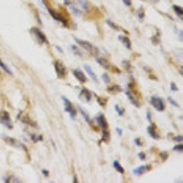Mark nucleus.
Here are the masks:
<instances>
[{
    "label": "nucleus",
    "mask_w": 183,
    "mask_h": 183,
    "mask_svg": "<svg viewBox=\"0 0 183 183\" xmlns=\"http://www.w3.org/2000/svg\"><path fill=\"white\" fill-rule=\"evenodd\" d=\"M74 39H75L76 43H77L79 46H81V47L84 49L85 51H87L88 53H90V54H92V55H94V56H97L99 50H98L97 48L94 47L92 43H90L89 41H86V40H83V39H80V38H75Z\"/></svg>",
    "instance_id": "nucleus-1"
},
{
    "label": "nucleus",
    "mask_w": 183,
    "mask_h": 183,
    "mask_svg": "<svg viewBox=\"0 0 183 183\" xmlns=\"http://www.w3.org/2000/svg\"><path fill=\"white\" fill-rule=\"evenodd\" d=\"M42 1H43L44 5L46 6V8H47L48 11H49V13L50 14V16H51L55 20L61 22L64 27H69V26H68V18H66L63 15H61V13H59L57 10H54L53 8H51L49 5H48V3H47L46 0H42Z\"/></svg>",
    "instance_id": "nucleus-2"
},
{
    "label": "nucleus",
    "mask_w": 183,
    "mask_h": 183,
    "mask_svg": "<svg viewBox=\"0 0 183 183\" xmlns=\"http://www.w3.org/2000/svg\"><path fill=\"white\" fill-rule=\"evenodd\" d=\"M54 69L55 72L57 73V76L60 79H64L66 78L67 74H68V70L66 68V66L60 61H54Z\"/></svg>",
    "instance_id": "nucleus-3"
},
{
    "label": "nucleus",
    "mask_w": 183,
    "mask_h": 183,
    "mask_svg": "<svg viewBox=\"0 0 183 183\" xmlns=\"http://www.w3.org/2000/svg\"><path fill=\"white\" fill-rule=\"evenodd\" d=\"M150 104L159 112H163L165 110V103L164 100L159 96H152L149 100Z\"/></svg>",
    "instance_id": "nucleus-4"
},
{
    "label": "nucleus",
    "mask_w": 183,
    "mask_h": 183,
    "mask_svg": "<svg viewBox=\"0 0 183 183\" xmlns=\"http://www.w3.org/2000/svg\"><path fill=\"white\" fill-rule=\"evenodd\" d=\"M0 124L5 125L8 129H12L13 125L12 123H11L10 114H8V112L4 111V110L0 112Z\"/></svg>",
    "instance_id": "nucleus-5"
},
{
    "label": "nucleus",
    "mask_w": 183,
    "mask_h": 183,
    "mask_svg": "<svg viewBox=\"0 0 183 183\" xmlns=\"http://www.w3.org/2000/svg\"><path fill=\"white\" fill-rule=\"evenodd\" d=\"M61 99H62V101L64 103V110H65V112H67L70 114V116L73 119H74V117L77 114V110L74 108V106L73 105L72 102H70V100H68L67 98L64 97V96H62Z\"/></svg>",
    "instance_id": "nucleus-6"
},
{
    "label": "nucleus",
    "mask_w": 183,
    "mask_h": 183,
    "mask_svg": "<svg viewBox=\"0 0 183 183\" xmlns=\"http://www.w3.org/2000/svg\"><path fill=\"white\" fill-rule=\"evenodd\" d=\"M31 33L35 36L36 39L38 40V42L39 44H43V43H48V39H47V37L46 35L40 30L38 29V28H32L30 29Z\"/></svg>",
    "instance_id": "nucleus-7"
},
{
    "label": "nucleus",
    "mask_w": 183,
    "mask_h": 183,
    "mask_svg": "<svg viewBox=\"0 0 183 183\" xmlns=\"http://www.w3.org/2000/svg\"><path fill=\"white\" fill-rule=\"evenodd\" d=\"M79 98L85 103H89L92 100V92L86 88H83L79 94Z\"/></svg>",
    "instance_id": "nucleus-8"
},
{
    "label": "nucleus",
    "mask_w": 183,
    "mask_h": 183,
    "mask_svg": "<svg viewBox=\"0 0 183 183\" xmlns=\"http://www.w3.org/2000/svg\"><path fill=\"white\" fill-rule=\"evenodd\" d=\"M73 74L74 75V77L79 81L80 84H84L87 82V78H86L85 74L83 73L81 70H79V69L73 70Z\"/></svg>",
    "instance_id": "nucleus-9"
},
{
    "label": "nucleus",
    "mask_w": 183,
    "mask_h": 183,
    "mask_svg": "<svg viewBox=\"0 0 183 183\" xmlns=\"http://www.w3.org/2000/svg\"><path fill=\"white\" fill-rule=\"evenodd\" d=\"M96 121H97L99 126L102 128V130H106L108 128V124L107 121L104 117V115L103 114H99L96 117Z\"/></svg>",
    "instance_id": "nucleus-10"
},
{
    "label": "nucleus",
    "mask_w": 183,
    "mask_h": 183,
    "mask_svg": "<svg viewBox=\"0 0 183 183\" xmlns=\"http://www.w3.org/2000/svg\"><path fill=\"white\" fill-rule=\"evenodd\" d=\"M147 132H148V134L150 135V136L155 140H158L160 138V135L157 132V125L155 124H152L147 127Z\"/></svg>",
    "instance_id": "nucleus-11"
},
{
    "label": "nucleus",
    "mask_w": 183,
    "mask_h": 183,
    "mask_svg": "<svg viewBox=\"0 0 183 183\" xmlns=\"http://www.w3.org/2000/svg\"><path fill=\"white\" fill-rule=\"evenodd\" d=\"M150 170H151V166L150 165H142V166L135 169L133 172H134L135 175H136V176H141V175H143L144 173H146V172Z\"/></svg>",
    "instance_id": "nucleus-12"
},
{
    "label": "nucleus",
    "mask_w": 183,
    "mask_h": 183,
    "mask_svg": "<svg viewBox=\"0 0 183 183\" xmlns=\"http://www.w3.org/2000/svg\"><path fill=\"white\" fill-rule=\"evenodd\" d=\"M118 39L122 42L124 44V46L127 49H132V43H131V40L128 37L126 36H122V35H119L118 36Z\"/></svg>",
    "instance_id": "nucleus-13"
},
{
    "label": "nucleus",
    "mask_w": 183,
    "mask_h": 183,
    "mask_svg": "<svg viewBox=\"0 0 183 183\" xmlns=\"http://www.w3.org/2000/svg\"><path fill=\"white\" fill-rule=\"evenodd\" d=\"M107 92L111 94H116L120 92H122V88L118 84H112L107 87Z\"/></svg>",
    "instance_id": "nucleus-14"
},
{
    "label": "nucleus",
    "mask_w": 183,
    "mask_h": 183,
    "mask_svg": "<svg viewBox=\"0 0 183 183\" xmlns=\"http://www.w3.org/2000/svg\"><path fill=\"white\" fill-rule=\"evenodd\" d=\"M19 119L22 121L25 124H28V125H31V126H36L37 124L33 120H31L30 118H29V116L27 114H22V116H19Z\"/></svg>",
    "instance_id": "nucleus-15"
},
{
    "label": "nucleus",
    "mask_w": 183,
    "mask_h": 183,
    "mask_svg": "<svg viewBox=\"0 0 183 183\" xmlns=\"http://www.w3.org/2000/svg\"><path fill=\"white\" fill-rule=\"evenodd\" d=\"M125 94L127 95V97H128L129 101L131 102V104H134L135 106V107H137V108H139V107H140V104L138 103V100L135 97L134 95H133V94H132L129 91H126V92H125Z\"/></svg>",
    "instance_id": "nucleus-16"
},
{
    "label": "nucleus",
    "mask_w": 183,
    "mask_h": 183,
    "mask_svg": "<svg viewBox=\"0 0 183 183\" xmlns=\"http://www.w3.org/2000/svg\"><path fill=\"white\" fill-rule=\"evenodd\" d=\"M84 70L86 71V73L89 74V76H90L94 82H97V76H96V74L94 73V72L92 70V68H91L88 64H84Z\"/></svg>",
    "instance_id": "nucleus-17"
},
{
    "label": "nucleus",
    "mask_w": 183,
    "mask_h": 183,
    "mask_svg": "<svg viewBox=\"0 0 183 183\" xmlns=\"http://www.w3.org/2000/svg\"><path fill=\"white\" fill-rule=\"evenodd\" d=\"M4 139H5V141L8 143V144H9V145H11V146H24L20 142H18V141H17L16 139H14V138H10V137H4Z\"/></svg>",
    "instance_id": "nucleus-18"
},
{
    "label": "nucleus",
    "mask_w": 183,
    "mask_h": 183,
    "mask_svg": "<svg viewBox=\"0 0 183 183\" xmlns=\"http://www.w3.org/2000/svg\"><path fill=\"white\" fill-rule=\"evenodd\" d=\"M96 61H97L98 64L101 65L104 69H105V70H109L110 69L109 62H108V61H106L105 59H104V58H97Z\"/></svg>",
    "instance_id": "nucleus-19"
},
{
    "label": "nucleus",
    "mask_w": 183,
    "mask_h": 183,
    "mask_svg": "<svg viewBox=\"0 0 183 183\" xmlns=\"http://www.w3.org/2000/svg\"><path fill=\"white\" fill-rule=\"evenodd\" d=\"M172 8H173V10H174V12L177 14V16L180 18V19H182L183 18V9L181 7H180V6H176V5H174V6H172Z\"/></svg>",
    "instance_id": "nucleus-20"
},
{
    "label": "nucleus",
    "mask_w": 183,
    "mask_h": 183,
    "mask_svg": "<svg viewBox=\"0 0 183 183\" xmlns=\"http://www.w3.org/2000/svg\"><path fill=\"white\" fill-rule=\"evenodd\" d=\"M113 166H114V168L115 169V170L117 171V172H119V173H121V174H124V173H125V169L120 165V163H119L117 160H114V161L113 162Z\"/></svg>",
    "instance_id": "nucleus-21"
},
{
    "label": "nucleus",
    "mask_w": 183,
    "mask_h": 183,
    "mask_svg": "<svg viewBox=\"0 0 183 183\" xmlns=\"http://www.w3.org/2000/svg\"><path fill=\"white\" fill-rule=\"evenodd\" d=\"M78 109H79V111H80V113L82 114L83 117L84 118V120H85L86 122L89 123V124H91V123H92V120H91L90 116L88 115V114L86 113L85 111H84V109H83V108H82L81 106H79V105H78Z\"/></svg>",
    "instance_id": "nucleus-22"
},
{
    "label": "nucleus",
    "mask_w": 183,
    "mask_h": 183,
    "mask_svg": "<svg viewBox=\"0 0 183 183\" xmlns=\"http://www.w3.org/2000/svg\"><path fill=\"white\" fill-rule=\"evenodd\" d=\"M110 139V134L108 132V129L106 130H103V133H102V141L107 143Z\"/></svg>",
    "instance_id": "nucleus-23"
},
{
    "label": "nucleus",
    "mask_w": 183,
    "mask_h": 183,
    "mask_svg": "<svg viewBox=\"0 0 183 183\" xmlns=\"http://www.w3.org/2000/svg\"><path fill=\"white\" fill-rule=\"evenodd\" d=\"M97 103L103 108H105V106L107 104V98L97 97Z\"/></svg>",
    "instance_id": "nucleus-24"
},
{
    "label": "nucleus",
    "mask_w": 183,
    "mask_h": 183,
    "mask_svg": "<svg viewBox=\"0 0 183 183\" xmlns=\"http://www.w3.org/2000/svg\"><path fill=\"white\" fill-rule=\"evenodd\" d=\"M136 16H137V18H139V20H143L144 19V18H145V10H144V8H140L137 11H136Z\"/></svg>",
    "instance_id": "nucleus-25"
},
{
    "label": "nucleus",
    "mask_w": 183,
    "mask_h": 183,
    "mask_svg": "<svg viewBox=\"0 0 183 183\" xmlns=\"http://www.w3.org/2000/svg\"><path fill=\"white\" fill-rule=\"evenodd\" d=\"M106 23L108 24V26H109L111 28H114V30H117V31H119V30H121L122 28H120L117 25L115 24V23H114L113 21H111L110 19H107L106 20Z\"/></svg>",
    "instance_id": "nucleus-26"
},
{
    "label": "nucleus",
    "mask_w": 183,
    "mask_h": 183,
    "mask_svg": "<svg viewBox=\"0 0 183 183\" xmlns=\"http://www.w3.org/2000/svg\"><path fill=\"white\" fill-rule=\"evenodd\" d=\"M0 67H1V68H2L5 72H6V73H8V74H9V75H12L13 74L12 72L10 71V69H9V68H8V66H7V65L3 62V61H1V60H0Z\"/></svg>",
    "instance_id": "nucleus-27"
},
{
    "label": "nucleus",
    "mask_w": 183,
    "mask_h": 183,
    "mask_svg": "<svg viewBox=\"0 0 183 183\" xmlns=\"http://www.w3.org/2000/svg\"><path fill=\"white\" fill-rule=\"evenodd\" d=\"M102 80L104 81V83L105 84H110V82H111V79H110L109 75L106 73L102 74Z\"/></svg>",
    "instance_id": "nucleus-28"
},
{
    "label": "nucleus",
    "mask_w": 183,
    "mask_h": 183,
    "mask_svg": "<svg viewBox=\"0 0 183 183\" xmlns=\"http://www.w3.org/2000/svg\"><path fill=\"white\" fill-rule=\"evenodd\" d=\"M69 7H70L71 10L73 11V13L74 14V15H76V16H81V15H82V11H80L78 8H76L73 6V4H72V5H70Z\"/></svg>",
    "instance_id": "nucleus-29"
},
{
    "label": "nucleus",
    "mask_w": 183,
    "mask_h": 183,
    "mask_svg": "<svg viewBox=\"0 0 183 183\" xmlns=\"http://www.w3.org/2000/svg\"><path fill=\"white\" fill-rule=\"evenodd\" d=\"M30 137H31V139H32V141L33 142H38V141H39V140H43V136L40 135H38V137L36 136V135H30Z\"/></svg>",
    "instance_id": "nucleus-30"
},
{
    "label": "nucleus",
    "mask_w": 183,
    "mask_h": 183,
    "mask_svg": "<svg viewBox=\"0 0 183 183\" xmlns=\"http://www.w3.org/2000/svg\"><path fill=\"white\" fill-rule=\"evenodd\" d=\"M71 49L73 50V52L75 54V55H79V56H81L82 55V52L80 51V49H78L76 46H74V45H72L71 46Z\"/></svg>",
    "instance_id": "nucleus-31"
},
{
    "label": "nucleus",
    "mask_w": 183,
    "mask_h": 183,
    "mask_svg": "<svg viewBox=\"0 0 183 183\" xmlns=\"http://www.w3.org/2000/svg\"><path fill=\"white\" fill-rule=\"evenodd\" d=\"M151 41L154 45H158L160 43V38H159V37H158V35H156V36L151 38Z\"/></svg>",
    "instance_id": "nucleus-32"
},
{
    "label": "nucleus",
    "mask_w": 183,
    "mask_h": 183,
    "mask_svg": "<svg viewBox=\"0 0 183 183\" xmlns=\"http://www.w3.org/2000/svg\"><path fill=\"white\" fill-rule=\"evenodd\" d=\"M173 150L174 151H178V152H182L183 151V145L180 143V144H178L176 146L173 147Z\"/></svg>",
    "instance_id": "nucleus-33"
},
{
    "label": "nucleus",
    "mask_w": 183,
    "mask_h": 183,
    "mask_svg": "<svg viewBox=\"0 0 183 183\" xmlns=\"http://www.w3.org/2000/svg\"><path fill=\"white\" fill-rule=\"evenodd\" d=\"M78 3L80 4V6L84 8V9H87L88 8V6H87V2L85 0H77Z\"/></svg>",
    "instance_id": "nucleus-34"
},
{
    "label": "nucleus",
    "mask_w": 183,
    "mask_h": 183,
    "mask_svg": "<svg viewBox=\"0 0 183 183\" xmlns=\"http://www.w3.org/2000/svg\"><path fill=\"white\" fill-rule=\"evenodd\" d=\"M168 101H169V103L170 104H172L173 106H175V107H179V104L174 100V99H172L171 97H168Z\"/></svg>",
    "instance_id": "nucleus-35"
},
{
    "label": "nucleus",
    "mask_w": 183,
    "mask_h": 183,
    "mask_svg": "<svg viewBox=\"0 0 183 183\" xmlns=\"http://www.w3.org/2000/svg\"><path fill=\"white\" fill-rule=\"evenodd\" d=\"M134 142L136 146H143V141H142V140H141V138H139V137H136V138H135Z\"/></svg>",
    "instance_id": "nucleus-36"
},
{
    "label": "nucleus",
    "mask_w": 183,
    "mask_h": 183,
    "mask_svg": "<svg viewBox=\"0 0 183 183\" xmlns=\"http://www.w3.org/2000/svg\"><path fill=\"white\" fill-rule=\"evenodd\" d=\"M170 90L172 91V92H178V91H179V87L176 85V84H175V83H171Z\"/></svg>",
    "instance_id": "nucleus-37"
},
{
    "label": "nucleus",
    "mask_w": 183,
    "mask_h": 183,
    "mask_svg": "<svg viewBox=\"0 0 183 183\" xmlns=\"http://www.w3.org/2000/svg\"><path fill=\"white\" fill-rule=\"evenodd\" d=\"M160 157H161V159L163 161H165V160H167L168 159V157H169V155H168V152H161L160 153Z\"/></svg>",
    "instance_id": "nucleus-38"
},
{
    "label": "nucleus",
    "mask_w": 183,
    "mask_h": 183,
    "mask_svg": "<svg viewBox=\"0 0 183 183\" xmlns=\"http://www.w3.org/2000/svg\"><path fill=\"white\" fill-rule=\"evenodd\" d=\"M114 108H115V111L118 113V114H119V115H123V114H124V112H125V110L120 109V108H119V105H117V104H116Z\"/></svg>",
    "instance_id": "nucleus-39"
},
{
    "label": "nucleus",
    "mask_w": 183,
    "mask_h": 183,
    "mask_svg": "<svg viewBox=\"0 0 183 183\" xmlns=\"http://www.w3.org/2000/svg\"><path fill=\"white\" fill-rule=\"evenodd\" d=\"M182 135H178V136H175L174 138H173V140L174 141H176V142H178V143H181L182 142Z\"/></svg>",
    "instance_id": "nucleus-40"
},
{
    "label": "nucleus",
    "mask_w": 183,
    "mask_h": 183,
    "mask_svg": "<svg viewBox=\"0 0 183 183\" xmlns=\"http://www.w3.org/2000/svg\"><path fill=\"white\" fill-rule=\"evenodd\" d=\"M138 158L140 160H145L146 159V154L144 152H140V153H138Z\"/></svg>",
    "instance_id": "nucleus-41"
},
{
    "label": "nucleus",
    "mask_w": 183,
    "mask_h": 183,
    "mask_svg": "<svg viewBox=\"0 0 183 183\" xmlns=\"http://www.w3.org/2000/svg\"><path fill=\"white\" fill-rule=\"evenodd\" d=\"M124 4L127 7H130L132 5V0H123Z\"/></svg>",
    "instance_id": "nucleus-42"
},
{
    "label": "nucleus",
    "mask_w": 183,
    "mask_h": 183,
    "mask_svg": "<svg viewBox=\"0 0 183 183\" xmlns=\"http://www.w3.org/2000/svg\"><path fill=\"white\" fill-rule=\"evenodd\" d=\"M63 2H64V4H65L66 6H70V5L73 4V3H72V0H63Z\"/></svg>",
    "instance_id": "nucleus-43"
},
{
    "label": "nucleus",
    "mask_w": 183,
    "mask_h": 183,
    "mask_svg": "<svg viewBox=\"0 0 183 183\" xmlns=\"http://www.w3.org/2000/svg\"><path fill=\"white\" fill-rule=\"evenodd\" d=\"M146 117H147V121H148V122H151V114H150L149 112L146 113Z\"/></svg>",
    "instance_id": "nucleus-44"
},
{
    "label": "nucleus",
    "mask_w": 183,
    "mask_h": 183,
    "mask_svg": "<svg viewBox=\"0 0 183 183\" xmlns=\"http://www.w3.org/2000/svg\"><path fill=\"white\" fill-rule=\"evenodd\" d=\"M42 174L45 176V177H48L49 176V171L48 170H42Z\"/></svg>",
    "instance_id": "nucleus-45"
},
{
    "label": "nucleus",
    "mask_w": 183,
    "mask_h": 183,
    "mask_svg": "<svg viewBox=\"0 0 183 183\" xmlns=\"http://www.w3.org/2000/svg\"><path fill=\"white\" fill-rule=\"evenodd\" d=\"M115 130H116V132H117V134H118V135H122V130L120 129V128H118V127H116L115 128Z\"/></svg>",
    "instance_id": "nucleus-46"
},
{
    "label": "nucleus",
    "mask_w": 183,
    "mask_h": 183,
    "mask_svg": "<svg viewBox=\"0 0 183 183\" xmlns=\"http://www.w3.org/2000/svg\"><path fill=\"white\" fill-rule=\"evenodd\" d=\"M78 182V180H77V177L76 176H74V178H73V183H76Z\"/></svg>",
    "instance_id": "nucleus-47"
},
{
    "label": "nucleus",
    "mask_w": 183,
    "mask_h": 183,
    "mask_svg": "<svg viewBox=\"0 0 183 183\" xmlns=\"http://www.w3.org/2000/svg\"><path fill=\"white\" fill-rule=\"evenodd\" d=\"M56 49H58V50H59V51H60V52H61V53H62V50H61V48H60V47H59V46H56Z\"/></svg>",
    "instance_id": "nucleus-48"
},
{
    "label": "nucleus",
    "mask_w": 183,
    "mask_h": 183,
    "mask_svg": "<svg viewBox=\"0 0 183 183\" xmlns=\"http://www.w3.org/2000/svg\"><path fill=\"white\" fill-rule=\"evenodd\" d=\"M150 1H151L152 3H158L159 0H150Z\"/></svg>",
    "instance_id": "nucleus-49"
},
{
    "label": "nucleus",
    "mask_w": 183,
    "mask_h": 183,
    "mask_svg": "<svg viewBox=\"0 0 183 183\" xmlns=\"http://www.w3.org/2000/svg\"><path fill=\"white\" fill-rule=\"evenodd\" d=\"M0 74H1V72H0Z\"/></svg>",
    "instance_id": "nucleus-50"
}]
</instances>
